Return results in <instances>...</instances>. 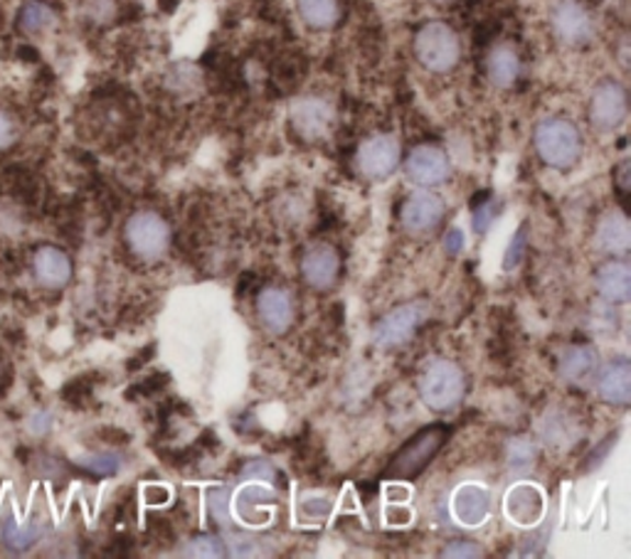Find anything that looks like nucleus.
Listing matches in <instances>:
<instances>
[{
  "mask_svg": "<svg viewBox=\"0 0 631 559\" xmlns=\"http://www.w3.org/2000/svg\"><path fill=\"white\" fill-rule=\"evenodd\" d=\"M417 392L427 409L447 414L464 402L466 377L457 363L447 357H435L429 361L417 377Z\"/></svg>",
  "mask_w": 631,
  "mask_h": 559,
  "instance_id": "f257e3e1",
  "label": "nucleus"
},
{
  "mask_svg": "<svg viewBox=\"0 0 631 559\" xmlns=\"http://www.w3.org/2000/svg\"><path fill=\"white\" fill-rule=\"evenodd\" d=\"M533 144L540 161L550 168H557V171L575 168L579 156H583V136H579V128L563 116L543 118V122L536 126Z\"/></svg>",
  "mask_w": 631,
  "mask_h": 559,
  "instance_id": "f03ea898",
  "label": "nucleus"
},
{
  "mask_svg": "<svg viewBox=\"0 0 631 559\" xmlns=\"http://www.w3.org/2000/svg\"><path fill=\"white\" fill-rule=\"evenodd\" d=\"M415 57L417 62L435 75H447L462 59V39L457 30L447 23L432 20L417 30L415 35Z\"/></svg>",
  "mask_w": 631,
  "mask_h": 559,
  "instance_id": "7ed1b4c3",
  "label": "nucleus"
},
{
  "mask_svg": "<svg viewBox=\"0 0 631 559\" xmlns=\"http://www.w3.org/2000/svg\"><path fill=\"white\" fill-rule=\"evenodd\" d=\"M126 244L138 259L156 262L170 247V227L158 213H136L126 223Z\"/></svg>",
  "mask_w": 631,
  "mask_h": 559,
  "instance_id": "20e7f679",
  "label": "nucleus"
},
{
  "mask_svg": "<svg viewBox=\"0 0 631 559\" xmlns=\"http://www.w3.org/2000/svg\"><path fill=\"white\" fill-rule=\"evenodd\" d=\"M427 308L422 304H399L393 311H387L373 326V345L380 351H393L413 341L417 328L425 323Z\"/></svg>",
  "mask_w": 631,
  "mask_h": 559,
  "instance_id": "39448f33",
  "label": "nucleus"
},
{
  "mask_svg": "<svg viewBox=\"0 0 631 559\" xmlns=\"http://www.w3.org/2000/svg\"><path fill=\"white\" fill-rule=\"evenodd\" d=\"M399 161H403V151H399V141L390 134H378L365 138L356 153V168L365 181H385V178L397 171Z\"/></svg>",
  "mask_w": 631,
  "mask_h": 559,
  "instance_id": "423d86ee",
  "label": "nucleus"
},
{
  "mask_svg": "<svg viewBox=\"0 0 631 559\" xmlns=\"http://www.w3.org/2000/svg\"><path fill=\"white\" fill-rule=\"evenodd\" d=\"M627 114H629V99L622 84L607 79V82L595 87L593 96H589L587 116L589 124H593L597 132L602 134L617 132V128L627 122Z\"/></svg>",
  "mask_w": 631,
  "mask_h": 559,
  "instance_id": "0eeeda50",
  "label": "nucleus"
},
{
  "mask_svg": "<svg viewBox=\"0 0 631 559\" xmlns=\"http://www.w3.org/2000/svg\"><path fill=\"white\" fill-rule=\"evenodd\" d=\"M447 438V426H427L425 432H419L413 442L403 446V452L395 456V461L390 464V474L395 478H413L422 474V468L432 461L439 448H442Z\"/></svg>",
  "mask_w": 631,
  "mask_h": 559,
  "instance_id": "6e6552de",
  "label": "nucleus"
},
{
  "mask_svg": "<svg viewBox=\"0 0 631 559\" xmlns=\"http://www.w3.org/2000/svg\"><path fill=\"white\" fill-rule=\"evenodd\" d=\"M405 175L409 183L419 187H437L444 185L452 175V163L449 156L439 146L422 144L415 146L405 158Z\"/></svg>",
  "mask_w": 631,
  "mask_h": 559,
  "instance_id": "1a4fd4ad",
  "label": "nucleus"
},
{
  "mask_svg": "<svg viewBox=\"0 0 631 559\" xmlns=\"http://www.w3.org/2000/svg\"><path fill=\"white\" fill-rule=\"evenodd\" d=\"M550 27L560 43L567 47L587 45L595 35V23L589 10L577 0H560L550 13Z\"/></svg>",
  "mask_w": 631,
  "mask_h": 559,
  "instance_id": "9d476101",
  "label": "nucleus"
},
{
  "mask_svg": "<svg viewBox=\"0 0 631 559\" xmlns=\"http://www.w3.org/2000/svg\"><path fill=\"white\" fill-rule=\"evenodd\" d=\"M289 118H292L294 132L304 138V141H320L326 138L336 122V112L326 99L320 96H298L289 109Z\"/></svg>",
  "mask_w": 631,
  "mask_h": 559,
  "instance_id": "9b49d317",
  "label": "nucleus"
},
{
  "mask_svg": "<svg viewBox=\"0 0 631 559\" xmlns=\"http://www.w3.org/2000/svg\"><path fill=\"white\" fill-rule=\"evenodd\" d=\"M444 209L447 207L442 197L427 193V190H419V193H413L405 199L399 219H403V227L409 235H427L442 223Z\"/></svg>",
  "mask_w": 631,
  "mask_h": 559,
  "instance_id": "f8f14e48",
  "label": "nucleus"
},
{
  "mask_svg": "<svg viewBox=\"0 0 631 559\" xmlns=\"http://www.w3.org/2000/svg\"><path fill=\"white\" fill-rule=\"evenodd\" d=\"M257 318L267 333L284 335L294 323L292 296L279 286L262 288L257 296Z\"/></svg>",
  "mask_w": 631,
  "mask_h": 559,
  "instance_id": "ddd939ff",
  "label": "nucleus"
},
{
  "mask_svg": "<svg viewBox=\"0 0 631 559\" xmlns=\"http://www.w3.org/2000/svg\"><path fill=\"white\" fill-rule=\"evenodd\" d=\"M340 272V256L336 247L326 242H316L304 252L302 256V274L306 284L316 288V292H328L336 284Z\"/></svg>",
  "mask_w": 631,
  "mask_h": 559,
  "instance_id": "4468645a",
  "label": "nucleus"
},
{
  "mask_svg": "<svg viewBox=\"0 0 631 559\" xmlns=\"http://www.w3.org/2000/svg\"><path fill=\"white\" fill-rule=\"evenodd\" d=\"M597 395L605 404L612 407H629L631 402V363L627 357L599 365L597 370Z\"/></svg>",
  "mask_w": 631,
  "mask_h": 559,
  "instance_id": "2eb2a0df",
  "label": "nucleus"
},
{
  "mask_svg": "<svg viewBox=\"0 0 631 559\" xmlns=\"http://www.w3.org/2000/svg\"><path fill=\"white\" fill-rule=\"evenodd\" d=\"M595 249L599 254H609V256H624L631 249V225L624 213H607L602 219L597 223L595 229Z\"/></svg>",
  "mask_w": 631,
  "mask_h": 559,
  "instance_id": "dca6fc26",
  "label": "nucleus"
},
{
  "mask_svg": "<svg viewBox=\"0 0 631 559\" xmlns=\"http://www.w3.org/2000/svg\"><path fill=\"white\" fill-rule=\"evenodd\" d=\"M597 292L607 304H629L631 298V266L624 259H609L597 269Z\"/></svg>",
  "mask_w": 631,
  "mask_h": 559,
  "instance_id": "f3484780",
  "label": "nucleus"
},
{
  "mask_svg": "<svg viewBox=\"0 0 631 559\" xmlns=\"http://www.w3.org/2000/svg\"><path fill=\"white\" fill-rule=\"evenodd\" d=\"M452 513L464 527H478L491 513L488 488L476 483L457 488V493L452 498Z\"/></svg>",
  "mask_w": 631,
  "mask_h": 559,
  "instance_id": "a211bd4d",
  "label": "nucleus"
},
{
  "mask_svg": "<svg viewBox=\"0 0 631 559\" xmlns=\"http://www.w3.org/2000/svg\"><path fill=\"white\" fill-rule=\"evenodd\" d=\"M543 507H545L543 493L530 483L514 486L506 495V513L510 521L518 523L520 527L538 525L540 515H543Z\"/></svg>",
  "mask_w": 631,
  "mask_h": 559,
  "instance_id": "6ab92c4d",
  "label": "nucleus"
},
{
  "mask_svg": "<svg viewBox=\"0 0 631 559\" xmlns=\"http://www.w3.org/2000/svg\"><path fill=\"white\" fill-rule=\"evenodd\" d=\"M33 269L35 278L45 288H65L69 284V278H72V262H69V256L57 247L37 249Z\"/></svg>",
  "mask_w": 631,
  "mask_h": 559,
  "instance_id": "aec40b11",
  "label": "nucleus"
},
{
  "mask_svg": "<svg viewBox=\"0 0 631 559\" xmlns=\"http://www.w3.org/2000/svg\"><path fill=\"white\" fill-rule=\"evenodd\" d=\"M599 370V357L587 345H575L560 357V377L570 385H585Z\"/></svg>",
  "mask_w": 631,
  "mask_h": 559,
  "instance_id": "412c9836",
  "label": "nucleus"
},
{
  "mask_svg": "<svg viewBox=\"0 0 631 559\" xmlns=\"http://www.w3.org/2000/svg\"><path fill=\"white\" fill-rule=\"evenodd\" d=\"M488 82L498 89H508L518 82L520 77V57L510 45H498L491 49L486 59Z\"/></svg>",
  "mask_w": 631,
  "mask_h": 559,
  "instance_id": "4be33fe9",
  "label": "nucleus"
},
{
  "mask_svg": "<svg viewBox=\"0 0 631 559\" xmlns=\"http://www.w3.org/2000/svg\"><path fill=\"white\" fill-rule=\"evenodd\" d=\"M298 15L314 30H328L338 23L340 3L338 0H296Z\"/></svg>",
  "mask_w": 631,
  "mask_h": 559,
  "instance_id": "5701e85b",
  "label": "nucleus"
},
{
  "mask_svg": "<svg viewBox=\"0 0 631 559\" xmlns=\"http://www.w3.org/2000/svg\"><path fill=\"white\" fill-rule=\"evenodd\" d=\"M18 25L27 35L45 33L47 27L55 25V13L43 3H25L18 15Z\"/></svg>",
  "mask_w": 631,
  "mask_h": 559,
  "instance_id": "b1692460",
  "label": "nucleus"
},
{
  "mask_svg": "<svg viewBox=\"0 0 631 559\" xmlns=\"http://www.w3.org/2000/svg\"><path fill=\"white\" fill-rule=\"evenodd\" d=\"M40 535H43V527L35 523L27 525L5 523L3 527V540L8 547H13V550H27L30 545H35L40 540Z\"/></svg>",
  "mask_w": 631,
  "mask_h": 559,
  "instance_id": "393cba45",
  "label": "nucleus"
},
{
  "mask_svg": "<svg viewBox=\"0 0 631 559\" xmlns=\"http://www.w3.org/2000/svg\"><path fill=\"white\" fill-rule=\"evenodd\" d=\"M538 458V446L530 442L528 436H516L508 442V464L514 468H520V471H526L536 464Z\"/></svg>",
  "mask_w": 631,
  "mask_h": 559,
  "instance_id": "a878e982",
  "label": "nucleus"
},
{
  "mask_svg": "<svg viewBox=\"0 0 631 559\" xmlns=\"http://www.w3.org/2000/svg\"><path fill=\"white\" fill-rule=\"evenodd\" d=\"M180 555L183 557H213L215 559V557H225L227 550H225V543L219 540V537L200 535V537H195V540H190Z\"/></svg>",
  "mask_w": 631,
  "mask_h": 559,
  "instance_id": "bb28decb",
  "label": "nucleus"
},
{
  "mask_svg": "<svg viewBox=\"0 0 631 559\" xmlns=\"http://www.w3.org/2000/svg\"><path fill=\"white\" fill-rule=\"evenodd\" d=\"M229 501H233V493L227 488H213L207 495L210 511H213V517L219 525H229L233 521V513H229Z\"/></svg>",
  "mask_w": 631,
  "mask_h": 559,
  "instance_id": "cd10ccee",
  "label": "nucleus"
},
{
  "mask_svg": "<svg viewBox=\"0 0 631 559\" xmlns=\"http://www.w3.org/2000/svg\"><path fill=\"white\" fill-rule=\"evenodd\" d=\"M526 244H528V232H526V225L518 227V232L510 239V244L506 249V256H504V269L510 272V269H516L520 264V259H523L526 252Z\"/></svg>",
  "mask_w": 631,
  "mask_h": 559,
  "instance_id": "c85d7f7f",
  "label": "nucleus"
},
{
  "mask_svg": "<svg viewBox=\"0 0 631 559\" xmlns=\"http://www.w3.org/2000/svg\"><path fill=\"white\" fill-rule=\"evenodd\" d=\"M82 464L89 468V471L112 476V474H116V468H119V458L112 454H102V456H89V458H84Z\"/></svg>",
  "mask_w": 631,
  "mask_h": 559,
  "instance_id": "c756f323",
  "label": "nucleus"
},
{
  "mask_svg": "<svg viewBox=\"0 0 631 559\" xmlns=\"http://www.w3.org/2000/svg\"><path fill=\"white\" fill-rule=\"evenodd\" d=\"M442 557H466V559H474V557H484V550H481V545L476 543H469V540H454L449 543Z\"/></svg>",
  "mask_w": 631,
  "mask_h": 559,
  "instance_id": "7c9ffc66",
  "label": "nucleus"
},
{
  "mask_svg": "<svg viewBox=\"0 0 631 559\" xmlns=\"http://www.w3.org/2000/svg\"><path fill=\"white\" fill-rule=\"evenodd\" d=\"M15 141V124L10 122V116L5 112H0V151L13 146Z\"/></svg>",
  "mask_w": 631,
  "mask_h": 559,
  "instance_id": "2f4dec72",
  "label": "nucleus"
},
{
  "mask_svg": "<svg viewBox=\"0 0 631 559\" xmlns=\"http://www.w3.org/2000/svg\"><path fill=\"white\" fill-rule=\"evenodd\" d=\"M491 209H494V203H486V205H476L474 207V229L478 235H484L486 232V227H488V223L491 219H494V213H491Z\"/></svg>",
  "mask_w": 631,
  "mask_h": 559,
  "instance_id": "473e14b6",
  "label": "nucleus"
},
{
  "mask_svg": "<svg viewBox=\"0 0 631 559\" xmlns=\"http://www.w3.org/2000/svg\"><path fill=\"white\" fill-rule=\"evenodd\" d=\"M144 501L146 505H160V503H168L170 501V491L166 486H158V493H156V486H148L144 491Z\"/></svg>",
  "mask_w": 631,
  "mask_h": 559,
  "instance_id": "72a5a7b5",
  "label": "nucleus"
},
{
  "mask_svg": "<svg viewBox=\"0 0 631 559\" xmlns=\"http://www.w3.org/2000/svg\"><path fill=\"white\" fill-rule=\"evenodd\" d=\"M444 249L449 254H457V252H462L464 249V235H462V229H449V235L444 239Z\"/></svg>",
  "mask_w": 631,
  "mask_h": 559,
  "instance_id": "f704fd0d",
  "label": "nucleus"
},
{
  "mask_svg": "<svg viewBox=\"0 0 631 559\" xmlns=\"http://www.w3.org/2000/svg\"><path fill=\"white\" fill-rule=\"evenodd\" d=\"M409 517H413V515H409V511H405L403 505H395V511H393V507H387V523L390 525H393V523L395 525H407Z\"/></svg>",
  "mask_w": 631,
  "mask_h": 559,
  "instance_id": "c9c22d12",
  "label": "nucleus"
},
{
  "mask_svg": "<svg viewBox=\"0 0 631 559\" xmlns=\"http://www.w3.org/2000/svg\"><path fill=\"white\" fill-rule=\"evenodd\" d=\"M629 168H631L629 161H622L617 168V185H619V190H622V193H627L629 190Z\"/></svg>",
  "mask_w": 631,
  "mask_h": 559,
  "instance_id": "e433bc0d",
  "label": "nucleus"
},
{
  "mask_svg": "<svg viewBox=\"0 0 631 559\" xmlns=\"http://www.w3.org/2000/svg\"><path fill=\"white\" fill-rule=\"evenodd\" d=\"M435 3H447V0H435Z\"/></svg>",
  "mask_w": 631,
  "mask_h": 559,
  "instance_id": "4c0bfd02",
  "label": "nucleus"
}]
</instances>
